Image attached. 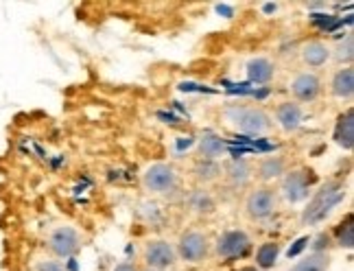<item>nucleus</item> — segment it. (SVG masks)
I'll use <instances>...</instances> for the list:
<instances>
[{
	"label": "nucleus",
	"mask_w": 354,
	"mask_h": 271,
	"mask_svg": "<svg viewBox=\"0 0 354 271\" xmlns=\"http://www.w3.org/2000/svg\"><path fill=\"white\" fill-rule=\"evenodd\" d=\"M175 259H177V252H175V247L171 245V243H167V241H151L147 245V250H145L147 267L156 269V271L173 267Z\"/></svg>",
	"instance_id": "1a4fd4ad"
},
{
	"label": "nucleus",
	"mask_w": 354,
	"mask_h": 271,
	"mask_svg": "<svg viewBox=\"0 0 354 271\" xmlns=\"http://www.w3.org/2000/svg\"><path fill=\"white\" fill-rule=\"evenodd\" d=\"M344 197H346V191L339 182H328L326 186H322L317 191V195L313 197L310 203L306 206V210L302 214V223L313 225V223L324 221L326 216L333 212V208L344 201Z\"/></svg>",
	"instance_id": "f257e3e1"
},
{
	"label": "nucleus",
	"mask_w": 354,
	"mask_h": 271,
	"mask_svg": "<svg viewBox=\"0 0 354 271\" xmlns=\"http://www.w3.org/2000/svg\"><path fill=\"white\" fill-rule=\"evenodd\" d=\"M291 92H293V97L297 101H302V103L315 101L319 97V92H322V79L317 75H313V73L297 75L293 79V84H291Z\"/></svg>",
	"instance_id": "9d476101"
},
{
	"label": "nucleus",
	"mask_w": 354,
	"mask_h": 271,
	"mask_svg": "<svg viewBox=\"0 0 354 271\" xmlns=\"http://www.w3.org/2000/svg\"><path fill=\"white\" fill-rule=\"evenodd\" d=\"M335 142L342 147L344 151H352L354 149V110H346L337 118Z\"/></svg>",
	"instance_id": "9b49d317"
},
{
	"label": "nucleus",
	"mask_w": 354,
	"mask_h": 271,
	"mask_svg": "<svg viewBox=\"0 0 354 271\" xmlns=\"http://www.w3.org/2000/svg\"><path fill=\"white\" fill-rule=\"evenodd\" d=\"M223 173H225V178H227L230 184L241 188V186H245V184L250 182V178H252V167L245 160H230L227 165L223 167Z\"/></svg>",
	"instance_id": "f3484780"
},
{
	"label": "nucleus",
	"mask_w": 354,
	"mask_h": 271,
	"mask_svg": "<svg viewBox=\"0 0 354 271\" xmlns=\"http://www.w3.org/2000/svg\"><path fill=\"white\" fill-rule=\"evenodd\" d=\"M276 203H278L276 193L271 191L269 186H261L248 195V201H245V212H248L250 219L263 221V219H267V216L274 214Z\"/></svg>",
	"instance_id": "423d86ee"
},
{
	"label": "nucleus",
	"mask_w": 354,
	"mask_h": 271,
	"mask_svg": "<svg viewBox=\"0 0 354 271\" xmlns=\"http://www.w3.org/2000/svg\"><path fill=\"white\" fill-rule=\"evenodd\" d=\"M306 243H308V236H304V239H299V241L295 243V247H291V250H289V259H291V256H297L299 252H302V250L306 247Z\"/></svg>",
	"instance_id": "393cba45"
},
{
	"label": "nucleus",
	"mask_w": 354,
	"mask_h": 271,
	"mask_svg": "<svg viewBox=\"0 0 354 271\" xmlns=\"http://www.w3.org/2000/svg\"><path fill=\"white\" fill-rule=\"evenodd\" d=\"M227 116L232 118L234 127L241 133H248V136L267 133L271 127L269 114L261 110V107H232V110H227Z\"/></svg>",
	"instance_id": "f03ea898"
},
{
	"label": "nucleus",
	"mask_w": 354,
	"mask_h": 271,
	"mask_svg": "<svg viewBox=\"0 0 354 271\" xmlns=\"http://www.w3.org/2000/svg\"><path fill=\"white\" fill-rule=\"evenodd\" d=\"M310 184H313V175L306 169H293L287 171L282 178V195L291 203L304 201L310 193Z\"/></svg>",
	"instance_id": "39448f33"
},
{
	"label": "nucleus",
	"mask_w": 354,
	"mask_h": 271,
	"mask_svg": "<svg viewBox=\"0 0 354 271\" xmlns=\"http://www.w3.org/2000/svg\"><path fill=\"white\" fill-rule=\"evenodd\" d=\"M145 271H156V269H149V267H147V269H145Z\"/></svg>",
	"instance_id": "cd10ccee"
},
{
	"label": "nucleus",
	"mask_w": 354,
	"mask_h": 271,
	"mask_svg": "<svg viewBox=\"0 0 354 271\" xmlns=\"http://www.w3.org/2000/svg\"><path fill=\"white\" fill-rule=\"evenodd\" d=\"M142 184L147 191H151L156 195H167L173 193L177 186V171L171 165H165V162H158V165H151L145 175H142Z\"/></svg>",
	"instance_id": "7ed1b4c3"
},
{
	"label": "nucleus",
	"mask_w": 354,
	"mask_h": 271,
	"mask_svg": "<svg viewBox=\"0 0 354 271\" xmlns=\"http://www.w3.org/2000/svg\"><path fill=\"white\" fill-rule=\"evenodd\" d=\"M199 151L203 156V160H216L227 153V144L223 142V138L214 133H206L203 138L199 140Z\"/></svg>",
	"instance_id": "a211bd4d"
},
{
	"label": "nucleus",
	"mask_w": 354,
	"mask_h": 271,
	"mask_svg": "<svg viewBox=\"0 0 354 271\" xmlns=\"http://www.w3.org/2000/svg\"><path fill=\"white\" fill-rule=\"evenodd\" d=\"M302 107H299L297 103L293 101H284L278 105V110H276V120H278V125L284 129V131H295L299 125H302Z\"/></svg>",
	"instance_id": "f8f14e48"
},
{
	"label": "nucleus",
	"mask_w": 354,
	"mask_h": 271,
	"mask_svg": "<svg viewBox=\"0 0 354 271\" xmlns=\"http://www.w3.org/2000/svg\"><path fill=\"white\" fill-rule=\"evenodd\" d=\"M114 271H138V269H136V265H131V263H120V265H116Z\"/></svg>",
	"instance_id": "a878e982"
},
{
	"label": "nucleus",
	"mask_w": 354,
	"mask_h": 271,
	"mask_svg": "<svg viewBox=\"0 0 354 271\" xmlns=\"http://www.w3.org/2000/svg\"><path fill=\"white\" fill-rule=\"evenodd\" d=\"M245 271H254V269H245Z\"/></svg>",
	"instance_id": "c85d7f7f"
},
{
	"label": "nucleus",
	"mask_w": 354,
	"mask_h": 271,
	"mask_svg": "<svg viewBox=\"0 0 354 271\" xmlns=\"http://www.w3.org/2000/svg\"><path fill=\"white\" fill-rule=\"evenodd\" d=\"M248 79L252 81V84H269L271 79H274V75H276V66L271 64L269 59H265V57H256V59H250L248 62Z\"/></svg>",
	"instance_id": "4468645a"
},
{
	"label": "nucleus",
	"mask_w": 354,
	"mask_h": 271,
	"mask_svg": "<svg viewBox=\"0 0 354 271\" xmlns=\"http://www.w3.org/2000/svg\"><path fill=\"white\" fill-rule=\"evenodd\" d=\"M302 59L310 68H319L330 59V48L319 39H313V42L302 46Z\"/></svg>",
	"instance_id": "2eb2a0df"
},
{
	"label": "nucleus",
	"mask_w": 354,
	"mask_h": 271,
	"mask_svg": "<svg viewBox=\"0 0 354 271\" xmlns=\"http://www.w3.org/2000/svg\"><path fill=\"white\" fill-rule=\"evenodd\" d=\"M335 57H337V62H346V64L352 62V57H354V35L352 33L346 35L344 42H339Z\"/></svg>",
	"instance_id": "5701e85b"
},
{
	"label": "nucleus",
	"mask_w": 354,
	"mask_h": 271,
	"mask_svg": "<svg viewBox=\"0 0 354 271\" xmlns=\"http://www.w3.org/2000/svg\"><path fill=\"white\" fill-rule=\"evenodd\" d=\"M330 92L337 99H352L354 94V68L346 66L342 71H337L330 81Z\"/></svg>",
	"instance_id": "ddd939ff"
},
{
	"label": "nucleus",
	"mask_w": 354,
	"mask_h": 271,
	"mask_svg": "<svg viewBox=\"0 0 354 271\" xmlns=\"http://www.w3.org/2000/svg\"><path fill=\"white\" fill-rule=\"evenodd\" d=\"M193 173L199 182H212L221 175V167L216 165V160H201L195 165Z\"/></svg>",
	"instance_id": "412c9836"
},
{
	"label": "nucleus",
	"mask_w": 354,
	"mask_h": 271,
	"mask_svg": "<svg viewBox=\"0 0 354 271\" xmlns=\"http://www.w3.org/2000/svg\"><path fill=\"white\" fill-rule=\"evenodd\" d=\"M278 254H280L278 243H274V241L263 243V245L258 247V252H256V265L261 269H271L278 261Z\"/></svg>",
	"instance_id": "aec40b11"
},
{
	"label": "nucleus",
	"mask_w": 354,
	"mask_h": 271,
	"mask_svg": "<svg viewBox=\"0 0 354 271\" xmlns=\"http://www.w3.org/2000/svg\"><path fill=\"white\" fill-rule=\"evenodd\" d=\"M337 243L346 250L354 247V225H352V214L346 216V221L337 230Z\"/></svg>",
	"instance_id": "4be33fe9"
},
{
	"label": "nucleus",
	"mask_w": 354,
	"mask_h": 271,
	"mask_svg": "<svg viewBox=\"0 0 354 271\" xmlns=\"http://www.w3.org/2000/svg\"><path fill=\"white\" fill-rule=\"evenodd\" d=\"M328 265H330L328 254L313 252L310 256H306L304 261H299L297 265H293L291 271H328Z\"/></svg>",
	"instance_id": "6ab92c4d"
},
{
	"label": "nucleus",
	"mask_w": 354,
	"mask_h": 271,
	"mask_svg": "<svg viewBox=\"0 0 354 271\" xmlns=\"http://www.w3.org/2000/svg\"><path fill=\"white\" fill-rule=\"evenodd\" d=\"M216 11H219V13H225V18H232V7H227V5H216Z\"/></svg>",
	"instance_id": "bb28decb"
},
{
	"label": "nucleus",
	"mask_w": 354,
	"mask_h": 271,
	"mask_svg": "<svg viewBox=\"0 0 354 271\" xmlns=\"http://www.w3.org/2000/svg\"><path fill=\"white\" fill-rule=\"evenodd\" d=\"M177 252L186 261V263H199L206 259L208 254V239L206 234L197 232V230H190V232L182 234L180 245H177Z\"/></svg>",
	"instance_id": "6e6552de"
},
{
	"label": "nucleus",
	"mask_w": 354,
	"mask_h": 271,
	"mask_svg": "<svg viewBox=\"0 0 354 271\" xmlns=\"http://www.w3.org/2000/svg\"><path fill=\"white\" fill-rule=\"evenodd\" d=\"M48 250L57 256V259H71L81 250V236L75 227H57L55 232L48 236Z\"/></svg>",
	"instance_id": "0eeeda50"
},
{
	"label": "nucleus",
	"mask_w": 354,
	"mask_h": 271,
	"mask_svg": "<svg viewBox=\"0 0 354 271\" xmlns=\"http://www.w3.org/2000/svg\"><path fill=\"white\" fill-rule=\"evenodd\" d=\"M37 271H66L62 263L57 261H44V263H39L37 265Z\"/></svg>",
	"instance_id": "b1692460"
},
{
	"label": "nucleus",
	"mask_w": 354,
	"mask_h": 271,
	"mask_svg": "<svg viewBox=\"0 0 354 271\" xmlns=\"http://www.w3.org/2000/svg\"><path fill=\"white\" fill-rule=\"evenodd\" d=\"M287 173V162L280 156H269L265 160H261V165H258V178L263 182H274L278 178Z\"/></svg>",
	"instance_id": "dca6fc26"
},
{
	"label": "nucleus",
	"mask_w": 354,
	"mask_h": 271,
	"mask_svg": "<svg viewBox=\"0 0 354 271\" xmlns=\"http://www.w3.org/2000/svg\"><path fill=\"white\" fill-rule=\"evenodd\" d=\"M252 239L243 232V230H227L219 239H216V256L223 261H234L241 259L250 252Z\"/></svg>",
	"instance_id": "20e7f679"
}]
</instances>
